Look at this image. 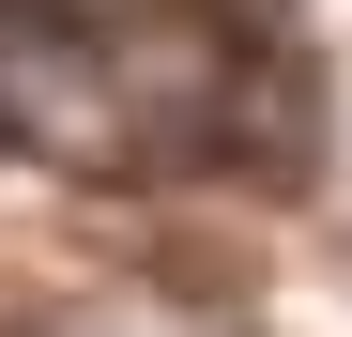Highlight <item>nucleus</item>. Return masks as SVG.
I'll return each instance as SVG.
<instances>
[]
</instances>
